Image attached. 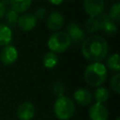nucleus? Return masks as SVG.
<instances>
[{
	"label": "nucleus",
	"mask_w": 120,
	"mask_h": 120,
	"mask_svg": "<svg viewBox=\"0 0 120 120\" xmlns=\"http://www.w3.org/2000/svg\"><path fill=\"white\" fill-rule=\"evenodd\" d=\"M36 113V108L30 101H24L19 105L16 111V115L19 120H31Z\"/></svg>",
	"instance_id": "6e6552de"
},
{
	"label": "nucleus",
	"mask_w": 120,
	"mask_h": 120,
	"mask_svg": "<svg viewBox=\"0 0 120 120\" xmlns=\"http://www.w3.org/2000/svg\"><path fill=\"white\" fill-rule=\"evenodd\" d=\"M83 8L89 17H97L104 11V0H83Z\"/></svg>",
	"instance_id": "423d86ee"
},
{
	"label": "nucleus",
	"mask_w": 120,
	"mask_h": 120,
	"mask_svg": "<svg viewBox=\"0 0 120 120\" xmlns=\"http://www.w3.org/2000/svg\"><path fill=\"white\" fill-rule=\"evenodd\" d=\"M18 51L13 45H6L0 51V61L5 66L13 65L18 59Z\"/></svg>",
	"instance_id": "39448f33"
},
{
	"label": "nucleus",
	"mask_w": 120,
	"mask_h": 120,
	"mask_svg": "<svg viewBox=\"0 0 120 120\" xmlns=\"http://www.w3.org/2000/svg\"><path fill=\"white\" fill-rule=\"evenodd\" d=\"M12 40V30L5 23H0V46L8 45Z\"/></svg>",
	"instance_id": "2eb2a0df"
},
{
	"label": "nucleus",
	"mask_w": 120,
	"mask_h": 120,
	"mask_svg": "<svg viewBox=\"0 0 120 120\" xmlns=\"http://www.w3.org/2000/svg\"><path fill=\"white\" fill-rule=\"evenodd\" d=\"M37 22L38 20L36 19L33 13H22L21 16H19L17 26L20 30L23 32H28L36 27Z\"/></svg>",
	"instance_id": "1a4fd4ad"
},
{
	"label": "nucleus",
	"mask_w": 120,
	"mask_h": 120,
	"mask_svg": "<svg viewBox=\"0 0 120 120\" xmlns=\"http://www.w3.org/2000/svg\"><path fill=\"white\" fill-rule=\"evenodd\" d=\"M115 120H120V117H117V118H116Z\"/></svg>",
	"instance_id": "bb28decb"
},
{
	"label": "nucleus",
	"mask_w": 120,
	"mask_h": 120,
	"mask_svg": "<svg viewBox=\"0 0 120 120\" xmlns=\"http://www.w3.org/2000/svg\"><path fill=\"white\" fill-rule=\"evenodd\" d=\"M108 75L107 68L104 64L101 62H94L89 64L84 70V81L85 82L93 87H98L101 86Z\"/></svg>",
	"instance_id": "f03ea898"
},
{
	"label": "nucleus",
	"mask_w": 120,
	"mask_h": 120,
	"mask_svg": "<svg viewBox=\"0 0 120 120\" xmlns=\"http://www.w3.org/2000/svg\"><path fill=\"white\" fill-rule=\"evenodd\" d=\"M6 7L0 2V20L1 19H3L4 18V15H5V13H6Z\"/></svg>",
	"instance_id": "393cba45"
},
{
	"label": "nucleus",
	"mask_w": 120,
	"mask_h": 120,
	"mask_svg": "<svg viewBox=\"0 0 120 120\" xmlns=\"http://www.w3.org/2000/svg\"><path fill=\"white\" fill-rule=\"evenodd\" d=\"M74 101L68 97L62 96L55 99L53 103V112L59 120H68L75 113Z\"/></svg>",
	"instance_id": "7ed1b4c3"
},
{
	"label": "nucleus",
	"mask_w": 120,
	"mask_h": 120,
	"mask_svg": "<svg viewBox=\"0 0 120 120\" xmlns=\"http://www.w3.org/2000/svg\"><path fill=\"white\" fill-rule=\"evenodd\" d=\"M93 98H95L96 101L98 103H101L103 104L104 102H106L109 98V91L106 87L104 86H98L95 92H94V96Z\"/></svg>",
	"instance_id": "a211bd4d"
},
{
	"label": "nucleus",
	"mask_w": 120,
	"mask_h": 120,
	"mask_svg": "<svg viewBox=\"0 0 120 120\" xmlns=\"http://www.w3.org/2000/svg\"><path fill=\"white\" fill-rule=\"evenodd\" d=\"M52 93L57 97H62V96H65V91H66V88H65V84L61 82V81H55L52 85Z\"/></svg>",
	"instance_id": "4be33fe9"
},
{
	"label": "nucleus",
	"mask_w": 120,
	"mask_h": 120,
	"mask_svg": "<svg viewBox=\"0 0 120 120\" xmlns=\"http://www.w3.org/2000/svg\"><path fill=\"white\" fill-rule=\"evenodd\" d=\"M59 57L52 52H47L44 53L42 58V64L46 68H53L58 65Z\"/></svg>",
	"instance_id": "dca6fc26"
},
{
	"label": "nucleus",
	"mask_w": 120,
	"mask_h": 120,
	"mask_svg": "<svg viewBox=\"0 0 120 120\" xmlns=\"http://www.w3.org/2000/svg\"><path fill=\"white\" fill-rule=\"evenodd\" d=\"M4 18H5L6 25H8L11 30L17 26V22H18V19H19V14L16 11H14L13 9L9 8V9L6 10Z\"/></svg>",
	"instance_id": "f3484780"
},
{
	"label": "nucleus",
	"mask_w": 120,
	"mask_h": 120,
	"mask_svg": "<svg viewBox=\"0 0 120 120\" xmlns=\"http://www.w3.org/2000/svg\"><path fill=\"white\" fill-rule=\"evenodd\" d=\"M107 14L112 22H114L115 23H118L120 22V3L118 2L114 3L110 8L109 12Z\"/></svg>",
	"instance_id": "412c9836"
},
{
	"label": "nucleus",
	"mask_w": 120,
	"mask_h": 120,
	"mask_svg": "<svg viewBox=\"0 0 120 120\" xmlns=\"http://www.w3.org/2000/svg\"><path fill=\"white\" fill-rule=\"evenodd\" d=\"M108 49L106 39L98 35L85 38L82 43V53L91 63L102 62L108 54Z\"/></svg>",
	"instance_id": "f257e3e1"
},
{
	"label": "nucleus",
	"mask_w": 120,
	"mask_h": 120,
	"mask_svg": "<svg viewBox=\"0 0 120 120\" xmlns=\"http://www.w3.org/2000/svg\"><path fill=\"white\" fill-rule=\"evenodd\" d=\"M47 45L50 52L57 54L66 52L71 45V40L66 32L57 31L50 36Z\"/></svg>",
	"instance_id": "20e7f679"
},
{
	"label": "nucleus",
	"mask_w": 120,
	"mask_h": 120,
	"mask_svg": "<svg viewBox=\"0 0 120 120\" xmlns=\"http://www.w3.org/2000/svg\"><path fill=\"white\" fill-rule=\"evenodd\" d=\"M110 86H111V89L116 94L120 93V74L119 72L112 76L110 80Z\"/></svg>",
	"instance_id": "5701e85b"
},
{
	"label": "nucleus",
	"mask_w": 120,
	"mask_h": 120,
	"mask_svg": "<svg viewBox=\"0 0 120 120\" xmlns=\"http://www.w3.org/2000/svg\"><path fill=\"white\" fill-rule=\"evenodd\" d=\"M73 98L76 103L81 106H87L93 100V94L86 88H78L73 93Z\"/></svg>",
	"instance_id": "ddd939ff"
},
{
	"label": "nucleus",
	"mask_w": 120,
	"mask_h": 120,
	"mask_svg": "<svg viewBox=\"0 0 120 120\" xmlns=\"http://www.w3.org/2000/svg\"><path fill=\"white\" fill-rule=\"evenodd\" d=\"M33 14H34V16L36 17L37 20H42V19L45 18L46 14H47V9L43 7H39L38 8H36V10Z\"/></svg>",
	"instance_id": "b1692460"
},
{
	"label": "nucleus",
	"mask_w": 120,
	"mask_h": 120,
	"mask_svg": "<svg viewBox=\"0 0 120 120\" xmlns=\"http://www.w3.org/2000/svg\"><path fill=\"white\" fill-rule=\"evenodd\" d=\"M85 29L89 34H94L99 30V22L98 17H89L85 22Z\"/></svg>",
	"instance_id": "aec40b11"
},
{
	"label": "nucleus",
	"mask_w": 120,
	"mask_h": 120,
	"mask_svg": "<svg viewBox=\"0 0 120 120\" xmlns=\"http://www.w3.org/2000/svg\"><path fill=\"white\" fill-rule=\"evenodd\" d=\"M49 3L52 4V5H55V6H58V5H61L65 0H47Z\"/></svg>",
	"instance_id": "a878e982"
},
{
	"label": "nucleus",
	"mask_w": 120,
	"mask_h": 120,
	"mask_svg": "<svg viewBox=\"0 0 120 120\" xmlns=\"http://www.w3.org/2000/svg\"><path fill=\"white\" fill-rule=\"evenodd\" d=\"M106 66L109 69L114 71L115 73L119 72L120 65H119V54L117 52L111 54L106 60Z\"/></svg>",
	"instance_id": "6ab92c4d"
},
{
	"label": "nucleus",
	"mask_w": 120,
	"mask_h": 120,
	"mask_svg": "<svg viewBox=\"0 0 120 120\" xmlns=\"http://www.w3.org/2000/svg\"><path fill=\"white\" fill-rule=\"evenodd\" d=\"M97 17L99 22V30L103 31L107 36H114L117 33L118 29L116 23L109 18L107 13L102 12Z\"/></svg>",
	"instance_id": "0eeeda50"
},
{
	"label": "nucleus",
	"mask_w": 120,
	"mask_h": 120,
	"mask_svg": "<svg viewBox=\"0 0 120 120\" xmlns=\"http://www.w3.org/2000/svg\"><path fill=\"white\" fill-rule=\"evenodd\" d=\"M65 22V18L61 12L58 10L52 11L47 18V27L51 31L57 32L59 31Z\"/></svg>",
	"instance_id": "f8f14e48"
},
{
	"label": "nucleus",
	"mask_w": 120,
	"mask_h": 120,
	"mask_svg": "<svg viewBox=\"0 0 120 120\" xmlns=\"http://www.w3.org/2000/svg\"><path fill=\"white\" fill-rule=\"evenodd\" d=\"M88 115L90 120H108L109 111L101 103H94L88 110Z\"/></svg>",
	"instance_id": "9d476101"
},
{
	"label": "nucleus",
	"mask_w": 120,
	"mask_h": 120,
	"mask_svg": "<svg viewBox=\"0 0 120 120\" xmlns=\"http://www.w3.org/2000/svg\"><path fill=\"white\" fill-rule=\"evenodd\" d=\"M68 36L69 37L71 43H80L82 42L85 38V33L81 28V26L76 22H69L67 25V32Z\"/></svg>",
	"instance_id": "9b49d317"
},
{
	"label": "nucleus",
	"mask_w": 120,
	"mask_h": 120,
	"mask_svg": "<svg viewBox=\"0 0 120 120\" xmlns=\"http://www.w3.org/2000/svg\"><path fill=\"white\" fill-rule=\"evenodd\" d=\"M33 0H9L10 8L16 11L18 14L25 13L31 7Z\"/></svg>",
	"instance_id": "4468645a"
}]
</instances>
